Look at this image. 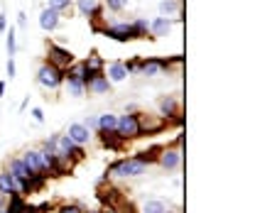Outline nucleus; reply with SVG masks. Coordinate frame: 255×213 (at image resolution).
<instances>
[{
    "instance_id": "1",
    "label": "nucleus",
    "mask_w": 255,
    "mask_h": 213,
    "mask_svg": "<svg viewBox=\"0 0 255 213\" xmlns=\"http://www.w3.org/2000/svg\"><path fill=\"white\" fill-rule=\"evenodd\" d=\"M150 164H145L137 154H130L123 159H116L108 169H106V177L108 179H135V177H142L147 172Z\"/></svg>"
},
{
    "instance_id": "2",
    "label": "nucleus",
    "mask_w": 255,
    "mask_h": 213,
    "mask_svg": "<svg viewBox=\"0 0 255 213\" xmlns=\"http://www.w3.org/2000/svg\"><path fill=\"white\" fill-rule=\"evenodd\" d=\"M37 84H39L42 89H47V91H59L64 86V71L44 61V64L37 69Z\"/></svg>"
},
{
    "instance_id": "3",
    "label": "nucleus",
    "mask_w": 255,
    "mask_h": 213,
    "mask_svg": "<svg viewBox=\"0 0 255 213\" xmlns=\"http://www.w3.org/2000/svg\"><path fill=\"white\" fill-rule=\"evenodd\" d=\"M116 135H118V137H121L123 142H130V140H137V137H142V135H140V122H137V113H123V115H118Z\"/></svg>"
},
{
    "instance_id": "4",
    "label": "nucleus",
    "mask_w": 255,
    "mask_h": 213,
    "mask_svg": "<svg viewBox=\"0 0 255 213\" xmlns=\"http://www.w3.org/2000/svg\"><path fill=\"white\" fill-rule=\"evenodd\" d=\"M76 61L74 57V52H69L66 47L62 44H54V42H49L47 44V64H52V66H57V69H69L71 64Z\"/></svg>"
},
{
    "instance_id": "5",
    "label": "nucleus",
    "mask_w": 255,
    "mask_h": 213,
    "mask_svg": "<svg viewBox=\"0 0 255 213\" xmlns=\"http://www.w3.org/2000/svg\"><path fill=\"white\" fill-rule=\"evenodd\" d=\"M182 162H184V154L179 147H159L155 164H159V169H164V172H177V169H182Z\"/></svg>"
},
{
    "instance_id": "6",
    "label": "nucleus",
    "mask_w": 255,
    "mask_h": 213,
    "mask_svg": "<svg viewBox=\"0 0 255 213\" xmlns=\"http://www.w3.org/2000/svg\"><path fill=\"white\" fill-rule=\"evenodd\" d=\"M5 169H7V172H10L15 179H17V184L22 186V194L27 196V194H30V179L34 177V174H30V172H27V167L22 164V159H20V157H10Z\"/></svg>"
},
{
    "instance_id": "7",
    "label": "nucleus",
    "mask_w": 255,
    "mask_h": 213,
    "mask_svg": "<svg viewBox=\"0 0 255 213\" xmlns=\"http://www.w3.org/2000/svg\"><path fill=\"white\" fill-rule=\"evenodd\" d=\"M157 110H159V118H164V120H177L179 115H182V103H179V98H174V96H159L157 98Z\"/></svg>"
},
{
    "instance_id": "8",
    "label": "nucleus",
    "mask_w": 255,
    "mask_h": 213,
    "mask_svg": "<svg viewBox=\"0 0 255 213\" xmlns=\"http://www.w3.org/2000/svg\"><path fill=\"white\" fill-rule=\"evenodd\" d=\"M64 135H66L74 145H79V147H86V145H91V140H94V132H89V130L84 127V122H71Z\"/></svg>"
},
{
    "instance_id": "9",
    "label": "nucleus",
    "mask_w": 255,
    "mask_h": 213,
    "mask_svg": "<svg viewBox=\"0 0 255 213\" xmlns=\"http://www.w3.org/2000/svg\"><path fill=\"white\" fill-rule=\"evenodd\" d=\"M101 32H103L106 37L116 39V42H130V39H135L130 22H113V25H106Z\"/></svg>"
},
{
    "instance_id": "10",
    "label": "nucleus",
    "mask_w": 255,
    "mask_h": 213,
    "mask_svg": "<svg viewBox=\"0 0 255 213\" xmlns=\"http://www.w3.org/2000/svg\"><path fill=\"white\" fill-rule=\"evenodd\" d=\"M137 122H140V135H150V132H159L167 127V120L159 115H147V113H137Z\"/></svg>"
},
{
    "instance_id": "11",
    "label": "nucleus",
    "mask_w": 255,
    "mask_h": 213,
    "mask_svg": "<svg viewBox=\"0 0 255 213\" xmlns=\"http://www.w3.org/2000/svg\"><path fill=\"white\" fill-rule=\"evenodd\" d=\"M0 194H2L5 199H10V196H15V194L25 196V194H22V186L17 184V179H15L7 169H0Z\"/></svg>"
},
{
    "instance_id": "12",
    "label": "nucleus",
    "mask_w": 255,
    "mask_h": 213,
    "mask_svg": "<svg viewBox=\"0 0 255 213\" xmlns=\"http://www.w3.org/2000/svg\"><path fill=\"white\" fill-rule=\"evenodd\" d=\"M177 22H182V17H155V20H150V34H152V39L155 37H167L169 30Z\"/></svg>"
},
{
    "instance_id": "13",
    "label": "nucleus",
    "mask_w": 255,
    "mask_h": 213,
    "mask_svg": "<svg viewBox=\"0 0 255 213\" xmlns=\"http://www.w3.org/2000/svg\"><path fill=\"white\" fill-rule=\"evenodd\" d=\"M76 10H79L84 17L94 20V25L101 20V15H103V5H101L98 0H76Z\"/></svg>"
},
{
    "instance_id": "14",
    "label": "nucleus",
    "mask_w": 255,
    "mask_h": 213,
    "mask_svg": "<svg viewBox=\"0 0 255 213\" xmlns=\"http://www.w3.org/2000/svg\"><path fill=\"white\" fill-rule=\"evenodd\" d=\"M37 22H39V27H42L44 32H54L57 27H59V22H62V15H59V12H54L52 7H42V12H39Z\"/></svg>"
},
{
    "instance_id": "15",
    "label": "nucleus",
    "mask_w": 255,
    "mask_h": 213,
    "mask_svg": "<svg viewBox=\"0 0 255 213\" xmlns=\"http://www.w3.org/2000/svg\"><path fill=\"white\" fill-rule=\"evenodd\" d=\"M103 74H106V79L111 81V86H113V84H123L128 79V69L123 61H111L108 66H103Z\"/></svg>"
},
{
    "instance_id": "16",
    "label": "nucleus",
    "mask_w": 255,
    "mask_h": 213,
    "mask_svg": "<svg viewBox=\"0 0 255 213\" xmlns=\"http://www.w3.org/2000/svg\"><path fill=\"white\" fill-rule=\"evenodd\" d=\"M108 91H111V81L106 79V74H103V71H101V74H96V76H91V79L86 81V93L106 96Z\"/></svg>"
},
{
    "instance_id": "17",
    "label": "nucleus",
    "mask_w": 255,
    "mask_h": 213,
    "mask_svg": "<svg viewBox=\"0 0 255 213\" xmlns=\"http://www.w3.org/2000/svg\"><path fill=\"white\" fill-rule=\"evenodd\" d=\"M81 64H84V69H86V81H89L91 76H96V74H101L103 66H106V61H103V57H101L98 52H91Z\"/></svg>"
},
{
    "instance_id": "18",
    "label": "nucleus",
    "mask_w": 255,
    "mask_h": 213,
    "mask_svg": "<svg viewBox=\"0 0 255 213\" xmlns=\"http://www.w3.org/2000/svg\"><path fill=\"white\" fill-rule=\"evenodd\" d=\"M20 159H22V164L27 167V172H30V174H42V177H44V172H42V164H39V154H37V150H25V152L20 154Z\"/></svg>"
},
{
    "instance_id": "19",
    "label": "nucleus",
    "mask_w": 255,
    "mask_h": 213,
    "mask_svg": "<svg viewBox=\"0 0 255 213\" xmlns=\"http://www.w3.org/2000/svg\"><path fill=\"white\" fill-rule=\"evenodd\" d=\"M157 10H159V17H179L182 2L179 0H159Z\"/></svg>"
},
{
    "instance_id": "20",
    "label": "nucleus",
    "mask_w": 255,
    "mask_h": 213,
    "mask_svg": "<svg viewBox=\"0 0 255 213\" xmlns=\"http://www.w3.org/2000/svg\"><path fill=\"white\" fill-rule=\"evenodd\" d=\"M64 81H81L86 84V69L81 61H74L69 69H64Z\"/></svg>"
},
{
    "instance_id": "21",
    "label": "nucleus",
    "mask_w": 255,
    "mask_h": 213,
    "mask_svg": "<svg viewBox=\"0 0 255 213\" xmlns=\"http://www.w3.org/2000/svg\"><path fill=\"white\" fill-rule=\"evenodd\" d=\"M96 118H98V132H116V125H118V115L116 113H101Z\"/></svg>"
},
{
    "instance_id": "22",
    "label": "nucleus",
    "mask_w": 255,
    "mask_h": 213,
    "mask_svg": "<svg viewBox=\"0 0 255 213\" xmlns=\"http://www.w3.org/2000/svg\"><path fill=\"white\" fill-rule=\"evenodd\" d=\"M130 27H132V37H135V39H142V37L150 34V20L135 17V20H130Z\"/></svg>"
},
{
    "instance_id": "23",
    "label": "nucleus",
    "mask_w": 255,
    "mask_h": 213,
    "mask_svg": "<svg viewBox=\"0 0 255 213\" xmlns=\"http://www.w3.org/2000/svg\"><path fill=\"white\" fill-rule=\"evenodd\" d=\"M98 140H101V145H103V147H108V150H121V147L126 145L116 132H98Z\"/></svg>"
},
{
    "instance_id": "24",
    "label": "nucleus",
    "mask_w": 255,
    "mask_h": 213,
    "mask_svg": "<svg viewBox=\"0 0 255 213\" xmlns=\"http://www.w3.org/2000/svg\"><path fill=\"white\" fill-rule=\"evenodd\" d=\"M25 209H27V201H25V196H20V194L10 196L7 204H5V211L7 213H25Z\"/></svg>"
},
{
    "instance_id": "25",
    "label": "nucleus",
    "mask_w": 255,
    "mask_h": 213,
    "mask_svg": "<svg viewBox=\"0 0 255 213\" xmlns=\"http://www.w3.org/2000/svg\"><path fill=\"white\" fill-rule=\"evenodd\" d=\"M5 47H7V57L10 59H15V54H17V27H12L10 25V30H5Z\"/></svg>"
},
{
    "instance_id": "26",
    "label": "nucleus",
    "mask_w": 255,
    "mask_h": 213,
    "mask_svg": "<svg viewBox=\"0 0 255 213\" xmlns=\"http://www.w3.org/2000/svg\"><path fill=\"white\" fill-rule=\"evenodd\" d=\"M167 204L162 199H147L142 206H140V213H164Z\"/></svg>"
},
{
    "instance_id": "27",
    "label": "nucleus",
    "mask_w": 255,
    "mask_h": 213,
    "mask_svg": "<svg viewBox=\"0 0 255 213\" xmlns=\"http://www.w3.org/2000/svg\"><path fill=\"white\" fill-rule=\"evenodd\" d=\"M64 84H66V93L71 98H84L86 96V84H81V81H64Z\"/></svg>"
},
{
    "instance_id": "28",
    "label": "nucleus",
    "mask_w": 255,
    "mask_h": 213,
    "mask_svg": "<svg viewBox=\"0 0 255 213\" xmlns=\"http://www.w3.org/2000/svg\"><path fill=\"white\" fill-rule=\"evenodd\" d=\"M140 59H142V57H132V59L123 61L128 69V76H140Z\"/></svg>"
},
{
    "instance_id": "29",
    "label": "nucleus",
    "mask_w": 255,
    "mask_h": 213,
    "mask_svg": "<svg viewBox=\"0 0 255 213\" xmlns=\"http://www.w3.org/2000/svg\"><path fill=\"white\" fill-rule=\"evenodd\" d=\"M71 2H74V0H49V5H47V7H52L54 12H59V15H62V12H66V10L71 7Z\"/></svg>"
},
{
    "instance_id": "30",
    "label": "nucleus",
    "mask_w": 255,
    "mask_h": 213,
    "mask_svg": "<svg viewBox=\"0 0 255 213\" xmlns=\"http://www.w3.org/2000/svg\"><path fill=\"white\" fill-rule=\"evenodd\" d=\"M126 0H106V7L111 10V12H123L126 10Z\"/></svg>"
},
{
    "instance_id": "31",
    "label": "nucleus",
    "mask_w": 255,
    "mask_h": 213,
    "mask_svg": "<svg viewBox=\"0 0 255 213\" xmlns=\"http://www.w3.org/2000/svg\"><path fill=\"white\" fill-rule=\"evenodd\" d=\"M57 213H84V206H79V204H62Z\"/></svg>"
},
{
    "instance_id": "32",
    "label": "nucleus",
    "mask_w": 255,
    "mask_h": 213,
    "mask_svg": "<svg viewBox=\"0 0 255 213\" xmlns=\"http://www.w3.org/2000/svg\"><path fill=\"white\" fill-rule=\"evenodd\" d=\"M84 127H86V130H89V132H98V118H96V115H89V118H86V120H84Z\"/></svg>"
},
{
    "instance_id": "33",
    "label": "nucleus",
    "mask_w": 255,
    "mask_h": 213,
    "mask_svg": "<svg viewBox=\"0 0 255 213\" xmlns=\"http://www.w3.org/2000/svg\"><path fill=\"white\" fill-rule=\"evenodd\" d=\"M5 71H7V79L12 81V79H15V74H17V66H15V59H7V66H5Z\"/></svg>"
},
{
    "instance_id": "34",
    "label": "nucleus",
    "mask_w": 255,
    "mask_h": 213,
    "mask_svg": "<svg viewBox=\"0 0 255 213\" xmlns=\"http://www.w3.org/2000/svg\"><path fill=\"white\" fill-rule=\"evenodd\" d=\"M32 120L37 122V125H42L44 122V110L42 108H32Z\"/></svg>"
},
{
    "instance_id": "35",
    "label": "nucleus",
    "mask_w": 255,
    "mask_h": 213,
    "mask_svg": "<svg viewBox=\"0 0 255 213\" xmlns=\"http://www.w3.org/2000/svg\"><path fill=\"white\" fill-rule=\"evenodd\" d=\"M17 27H20V30H27V12H25V10L17 12Z\"/></svg>"
},
{
    "instance_id": "36",
    "label": "nucleus",
    "mask_w": 255,
    "mask_h": 213,
    "mask_svg": "<svg viewBox=\"0 0 255 213\" xmlns=\"http://www.w3.org/2000/svg\"><path fill=\"white\" fill-rule=\"evenodd\" d=\"M5 30H7V15L0 12V34H5Z\"/></svg>"
},
{
    "instance_id": "37",
    "label": "nucleus",
    "mask_w": 255,
    "mask_h": 213,
    "mask_svg": "<svg viewBox=\"0 0 255 213\" xmlns=\"http://www.w3.org/2000/svg\"><path fill=\"white\" fill-rule=\"evenodd\" d=\"M98 213H121V211H118L116 206H108V204H103V209H101Z\"/></svg>"
},
{
    "instance_id": "38",
    "label": "nucleus",
    "mask_w": 255,
    "mask_h": 213,
    "mask_svg": "<svg viewBox=\"0 0 255 213\" xmlns=\"http://www.w3.org/2000/svg\"><path fill=\"white\" fill-rule=\"evenodd\" d=\"M5 204H7V199H5V196H2V194H0V211H2V209H5Z\"/></svg>"
},
{
    "instance_id": "39",
    "label": "nucleus",
    "mask_w": 255,
    "mask_h": 213,
    "mask_svg": "<svg viewBox=\"0 0 255 213\" xmlns=\"http://www.w3.org/2000/svg\"><path fill=\"white\" fill-rule=\"evenodd\" d=\"M0 96H5V81H0Z\"/></svg>"
},
{
    "instance_id": "40",
    "label": "nucleus",
    "mask_w": 255,
    "mask_h": 213,
    "mask_svg": "<svg viewBox=\"0 0 255 213\" xmlns=\"http://www.w3.org/2000/svg\"><path fill=\"white\" fill-rule=\"evenodd\" d=\"M164 213H179V211H172V209H164Z\"/></svg>"
},
{
    "instance_id": "41",
    "label": "nucleus",
    "mask_w": 255,
    "mask_h": 213,
    "mask_svg": "<svg viewBox=\"0 0 255 213\" xmlns=\"http://www.w3.org/2000/svg\"><path fill=\"white\" fill-rule=\"evenodd\" d=\"M84 213H98V211H84Z\"/></svg>"
},
{
    "instance_id": "42",
    "label": "nucleus",
    "mask_w": 255,
    "mask_h": 213,
    "mask_svg": "<svg viewBox=\"0 0 255 213\" xmlns=\"http://www.w3.org/2000/svg\"><path fill=\"white\" fill-rule=\"evenodd\" d=\"M0 213H7V211H5V209H2V211H0Z\"/></svg>"
},
{
    "instance_id": "43",
    "label": "nucleus",
    "mask_w": 255,
    "mask_h": 213,
    "mask_svg": "<svg viewBox=\"0 0 255 213\" xmlns=\"http://www.w3.org/2000/svg\"><path fill=\"white\" fill-rule=\"evenodd\" d=\"M126 2H128V0H126Z\"/></svg>"
}]
</instances>
